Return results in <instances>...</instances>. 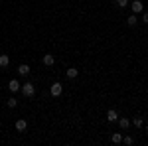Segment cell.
Segmentation results:
<instances>
[{"label":"cell","mask_w":148,"mask_h":146,"mask_svg":"<svg viewBox=\"0 0 148 146\" xmlns=\"http://www.w3.org/2000/svg\"><path fill=\"white\" fill-rule=\"evenodd\" d=\"M136 14H132V16H128V20H126V24H128V26H136Z\"/></svg>","instance_id":"15"},{"label":"cell","mask_w":148,"mask_h":146,"mask_svg":"<svg viewBox=\"0 0 148 146\" xmlns=\"http://www.w3.org/2000/svg\"><path fill=\"white\" fill-rule=\"evenodd\" d=\"M65 75H67V79H75V77H79V69H77V67H69L67 71H65Z\"/></svg>","instance_id":"7"},{"label":"cell","mask_w":148,"mask_h":146,"mask_svg":"<svg viewBox=\"0 0 148 146\" xmlns=\"http://www.w3.org/2000/svg\"><path fill=\"white\" fill-rule=\"evenodd\" d=\"M26 128H28V123H26L24 119H20V121H16V130H18V132H24Z\"/></svg>","instance_id":"9"},{"label":"cell","mask_w":148,"mask_h":146,"mask_svg":"<svg viewBox=\"0 0 148 146\" xmlns=\"http://www.w3.org/2000/svg\"><path fill=\"white\" fill-rule=\"evenodd\" d=\"M146 134H148V124H146Z\"/></svg>","instance_id":"19"},{"label":"cell","mask_w":148,"mask_h":146,"mask_svg":"<svg viewBox=\"0 0 148 146\" xmlns=\"http://www.w3.org/2000/svg\"><path fill=\"white\" fill-rule=\"evenodd\" d=\"M8 89H10L12 93H18V91L22 89V83H20V81H16V79H12L10 83H8Z\"/></svg>","instance_id":"4"},{"label":"cell","mask_w":148,"mask_h":146,"mask_svg":"<svg viewBox=\"0 0 148 146\" xmlns=\"http://www.w3.org/2000/svg\"><path fill=\"white\" fill-rule=\"evenodd\" d=\"M142 22L148 24V12H144V14H142Z\"/></svg>","instance_id":"18"},{"label":"cell","mask_w":148,"mask_h":146,"mask_svg":"<svg viewBox=\"0 0 148 146\" xmlns=\"http://www.w3.org/2000/svg\"><path fill=\"white\" fill-rule=\"evenodd\" d=\"M10 65V57L6 53H0V67H8Z\"/></svg>","instance_id":"10"},{"label":"cell","mask_w":148,"mask_h":146,"mask_svg":"<svg viewBox=\"0 0 148 146\" xmlns=\"http://www.w3.org/2000/svg\"><path fill=\"white\" fill-rule=\"evenodd\" d=\"M107 121H109V123H116V121H119V112L114 111V109H109V112H107Z\"/></svg>","instance_id":"5"},{"label":"cell","mask_w":148,"mask_h":146,"mask_svg":"<svg viewBox=\"0 0 148 146\" xmlns=\"http://www.w3.org/2000/svg\"><path fill=\"white\" fill-rule=\"evenodd\" d=\"M18 73H20V75H28V73H30V65H28V63L18 65Z\"/></svg>","instance_id":"12"},{"label":"cell","mask_w":148,"mask_h":146,"mask_svg":"<svg viewBox=\"0 0 148 146\" xmlns=\"http://www.w3.org/2000/svg\"><path fill=\"white\" fill-rule=\"evenodd\" d=\"M132 124H134V126H138V128H142L144 119H142V117H134V119H132Z\"/></svg>","instance_id":"13"},{"label":"cell","mask_w":148,"mask_h":146,"mask_svg":"<svg viewBox=\"0 0 148 146\" xmlns=\"http://www.w3.org/2000/svg\"><path fill=\"white\" fill-rule=\"evenodd\" d=\"M6 105H8L10 109H16V105H18V101H16V97H10V99L6 101Z\"/></svg>","instance_id":"14"},{"label":"cell","mask_w":148,"mask_h":146,"mask_svg":"<svg viewBox=\"0 0 148 146\" xmlns=\"http://www.w3.org/2000/svg\"><path fill=\"white\" fill-rule=\"evenodd\" d=\"M116 123H119V126H121V128H123V130H125V128H128V126H130V121H128V119H126V117H119V121H116Z\"/></svg>","instance_id":"8"},{"label":"cell","mask_w":148,"mask_h":146,"mask_svg":"<svg viewBox=\"0 0 148 146\" xmlns=\"http://www.w3.org/2000/svg\"><path fill=\"white\" fill-rule=\"evenodd\" d=\"M123 142H125L126 146H130V144H134V138H132V136H123Z\"/></svg>","instance_id":"16"},{"label":"cell","mask_w":148,"mask_h":146,"mask_svg":"<svg viewBox=\"0 0 148 146\" xmlns=\"http://www.w3.org/2000/svg\"><path fill=\"white\" fill-rule=\"evenodd\" d=\"M42 63H44V65H46V67H51V65H53V63H56V57L51 56V53H46V56L42 57Z\"/></svg>","instance_id":"3"},{"label":"cell","mask_w":148,"mask_h":146,"mask_svg":"<svg viewBox=\"0 0 148 146\" xmlns=\"http://www.w3.org/2000/svg\"><path fill=\"white\" fill-rule=\"evenodd\" d=\"M114 2H116L119 8H126V6H128V0H114Z\"/></svg>","instance_id":"17"},{"label":"cell","mask_w":148,"mask_h":146,"mask_svg":"<svg viewBox=\"0 0 148 146\" xmlns=\"http://www.w3.org/2000/svg\"><path fill=\"white\" fill-rule=\"evenodd\" d=\"M20 91H22L24 97H32V95L36 93V87L30 83V81H28V83H24V85H22V89H20Z\"/></svg>","instance_id":"1"},{"label":"cell","mask_w":148,"mask_h":146,"mask_svg":"<svg viewBox=\"0 0 148 146\" xmlns=\"http://www.w3.org/2000/svg\"><path fill=\"white\" fill-rule=\"evenodd\" d=\"M111 142H113V144H121V142H123V134H121V132H113Z\"/></svg>","instance_id":"11"},{"label":"cell","mask_w":148,"mask_h":146,"mask_svg":"<svg viewBox=\"0 0 148 146\" xmlns=\"http://www.w3.org/2000/svg\"><path fill=\"white\" fill-rule=\"evenodd\" d=\"M130 8H132V12H134V14H140L144 6H142V2H140V0H134V2L130 4Z\"/></svg>","instance_id":"6"},{"label":"cell","mask_w":148,"mask_h":146,"mask_svg":"<svg viewBox=\"0 0 148 146\" xmlns=\"http://www.w3.org/2000/svg\"><path fill=\"white\" fill-rule=\"evenodd\" d=\"M49 93H51V97H59V95L63 93V85H61V83H53L51 89H49Z\"/></svg>","instance_id":"2"}]
</instances>
